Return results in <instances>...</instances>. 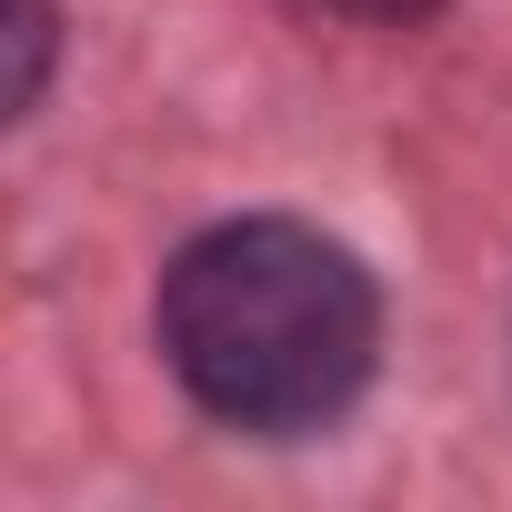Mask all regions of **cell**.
<instances>
[{"label": "cell", "mask_w": 512, "mask_h": 512, "mask_svg": "<svg viewBox=\"0 0 512 512\" xmlns=\"http://www.w3.org/2000/svg\"><path fill=\"white\" fill-rule=\"evenodd\" d=\"M312 11H332V21H372V31H412V21L442 11V0H312Z\"/></svg>", "instance_id": "3"}, {"label": "cell", "mask_w": 512, "mask_h": 512, "mask_svg": "<svg viewBox=\"0 0 512 512\" xmlns=\"http://www.w3.org/2000/svg\"><path fill=\"white\" fill-rule=\"evenodd\" d=\"M161 362L231 432H322L382 362L372 272L312 221H221L161 272Z\"/></svg>", "instance_id": "1"}, {"label": "cell", "mask_w": 512, "mask_h": 512, "mask_svg": "<svg viewBox=\"0 0 512 512\" xmlns=\"http://www.w3.org/2000/svg\"><path fill=\"white\" fill-rule=\"evenodd\" d=\"M11 41H21V81H11V111L41 101V61H51V0H21L11 11Z\"/></svg>", "instance_id": "2"}]
</instances>
